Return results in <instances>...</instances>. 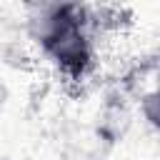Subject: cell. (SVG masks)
Segmentation results:
<instances>
[{"label": "cell", "mask_w": 160, "mask_h": 160, "mask_svg": "<svg viewBox=\"0 0 160 160\" xmlns=\"http://www.w3.org/2000/svg\"><path fill=\"white\" fill-rule=\"evenodd\" d=\"M0 160H2V158H0Z\"/></svg>", "instance_id": "3957f363"}, {"label": "cell", "mask_w": 160, "mask_h": 160, "mask_svg": "<svg viewBox=\"0 0 160 160\" xmlns=\"http://www.w3.org/2000/svg\"><path fill=\"white\" fill-rule=\"evenodd\" d=\"M28 38L70 82H82L95 70V35L85 5L38 2L25 15Z\"/></svg>", "instance_id": "6da1fadb"}, {"label": "cell", "mask_w": 160, "mask_h": 160, "mask_svg": "<svg viewBox=\"0 0 160 160\" xmlns=\"http://www.w3.org/2000/svg\"><path fill=\"white\" fill-rule=\"evenodd\" d=\"M5 100H8V88H5V82H2V78H0V110L5 108Z\"/></svg>", "instance_id": "7a4b0ae2"}]
</instances>
